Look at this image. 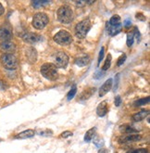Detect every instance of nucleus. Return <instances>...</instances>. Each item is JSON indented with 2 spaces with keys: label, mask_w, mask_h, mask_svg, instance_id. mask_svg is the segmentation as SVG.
I'll list each match as a JSON object with an SVG mask.
<instances>
[{
  "label": "nucleus",
  "mask_w": 150,
  "mask_h": 153,
  "mask_svg": "<svg viewBox=\"0 0 150 153\" xmlns=\"http://www.w3.org/2000/svg\"><path fill=\"white\" fill-rule=\"evenodd\" d=\"M22 39L24 42L28 44H34V43L40 42L42 40V36L34 33H26L22 35Z\"/></svg>",
  "instance_id": "6e6552de"
},
{
  "label": "nucleus",
  "mask_w": 150,
  "mask_h": 153,
  "mask_svg": "<svg viewBox=\"0 0 150 153\" xmlns=\"http://www.w3.org/2000/svg\"><path fill=\"white\" fill-rule=\"evenodd\" d=\"M0 60H1V63H2L3 67L7 70L13 71V70H16L18 67V59L11 53L2 54L1 58H0Z\"/></svg>",
  "instance_id": "7ed1b4c3"
},
{
  "label": "nucleus",
  "mask_w": 150,
  "mask_h": 153,
  "mask_svg": "<svg viewBox=\"0 0 150 153\" xmlns=\"http://www.w3.org/2000/svg\"><path fill=\"white\" fill-rule=\"evenodd\" d=\"M72 133L69 132V131H66V132H63L62 134H61V137L63 138H67L69 137H72Z\"/></svg>",
  "instance_id": "2f4dec72"
},
{
  "label": "nucleus",
  "mask_w": 150,
  "mask_h": 153,
  "mask_svg": "<svg viewBox=\"0 0 150 153\" xmlns=\"http://www.w3.org/2000/svg\"><path fill=\"white\" fill-rule=\"evenodd\" d=\"M112 79H109L104 83V85L100 87L99 89V97H103L107 94L108 92L110 91V89L112 87Z\"/></svg>",
  "instance_id": "9b49d317"
},
{
  "label": "nucleus",
  "mask_w": 150,
  "mask_h": 153,
  "mask_svg": "<svg viewBox=\"0 0 150 153\" xmlns=\"http://www.w3.org/2000/svg\"><path fill=\"white\" fill-rule=\"evenodd\" d=\"M91 27H92V23L89 19L82 21L75 26V35L80 39L84 38L88 32H89V30L91 29Z\"/></svg>",
  "instance_id": "20e7f679"
},
{
  "label": "nucleus",
  "mask_w": 150,
  "mask_h": 153,
  "mask_svg": "<svg viewBox=\"0 0 150 153\" xmlns=\"http://www.w3.org/2000/svg\"><path fill=\"white\" fill-rule=\"evenodd\" d=\"M26 56H27V59L31 63H33V62H35L37 59V53H36V50L33 48H29L27 49V51H26Z\"/></svg>",
  "instance_id": "2eb2a0df"
},
{
  "label": "nucleus",
  "mask_w": 150,
  "mask_h": 153,
  "mask_svg": "<svg viewBox=\"0 0 150 153\" xmlns=\"http://www.w3.org/2000/svg\"><path fill=\"white\" fill-rule=\"evenodd\" d=\"M35 132L32 129H28V130H25L20 134H18L17 136H15V138L17 139H26V138H30L34 136Z\"/></svg>",
  "instance_id": "4468645a"
},
{
  "label": "nucleus",
  "mask_w": 150,
  "mask_h": 153,
  "mask_svg": "<svg viewBox=\"0 0 150 153\" xmlns=\"http://www.w3.org/2000/svg\"><path fill=\"white\" fill-rule=\"evenodd\" d=\"M121 19L119 15H114L110 18V20L108 22V23L109 25H112V26H116V25H120L121 24Z\"/></svg>",
  "instance_id": "412c9836"
},
{
  "label": "nucleus",
  "mask_w": 150,
  "mask_h": 153,
  "mask_svg": "<svg viewBox=\"0 0 150 153\" xmlns=\"http://www.w3.org/2000/svg\"><path fill=\"white\" fill-rule=\"evenodd\" d=\"M95 134V128H91L90 130H88L85 134V136H84V141L90 142L93 139Z\"/></svg>",
  "instance_id": "4be33fe9"
},
{
  "label": "nucleus",
  "mask_w": 150,
  "mask_h": 153,
  "mask_svg": "<svg viewBox=\"0 0 150 153\" xmlns=\"http://www.w3.org/2000/svg\"><path fill=\"white\" fill-rule=\"evenodd\" d=\"M54 41L60 46H68L72 42V36L67 31H59L54 36Z\"/></svg>",
  "instance_id": "39448f33"
},
{
  "label": "nucleus",
  "mask_w": 150,
  "mask_h": 153,
  "mask_svg": "<svg viewBox=\"0 0 150 153\" xmlns=\"http://www.w3.org/2000/svg\"><path fill=\"white\" fill-rule=\"evenodd\" d=\"M0 48L6 53L13 52L15 50V45H14V43H12L10 41H4L3 43H1V45H0Z\"/></svg>",
  "instance_id": "f8f14e48"
},
{
  "label": "nucleus",
  "mask_w": 150,
  "mask_h": 153,
  "mask_svg": "<svg viewBox=\"0 0 150 153\" xmlns=\"http://www.w3.org/2000/svg\"><path fill=\"white\" fill-rule=\"evenodd\" d=\"M76 93H77V86H76V85H73V86H72V88L69 90V93H68V95H67L68 100H72V98L75 97Z\"/></svg>",
  "instance_id": "393cba45"
},
{
  "label": "nucleus",
  "mask_w": 150,
  "mask_h": 153,
  "mask_svg": "<svg viewBox=\"0 0 150 153\" xmlns=\"http://www.w3.org/2000/svg\"><path fill=\"white\" fill-rule=\"evenodd\" d=\"M111 59H112V57H111L110 54H109V55L107 56V59H106L105 63H104V65H103V67H102V70H103V71H107V70H109V68L110 67V64H111Z\"/></svg>",
  "instance_id": "b1692460"
},
{
  "label": "nucleus",
  "mask_w": 150,
  "mask_h": 153,
  "mask_svg": "<svg viewBox=\"0 0 150 153\" xmlns=\"http://www.w3.org/2000/svg\"><path fill=\"white\" fill-rule=\"evenodd\" d=\"M121 30V24L120 25H116V26H112V25H109L108 22H107V31H108V33L111 36H114V35L118 34Z\"/></svg>",
  "instance_id": "dca6fc26"
},
{
  "label": "nucleus",
  "mask_w": 150,
  "mask_h": 153,
  "mask_svg": "<svg viewBox=\"0 0 150 153\" xmlns=\"http://www.w3.org/2000/svg\"><path fill=\"white\" fill-rule=\"evenodd\" d=\"M76 4H77L78 6H82V5H83L84 3H83V2H77Z\"/></svg>",
  "instance_id": "ea45409f"
},
{
  "label": "nucleus",
  "mask_w": 150,
  "mask_h": 153,
  "mask_svg": "<svg viewBox=\"0 0 150 153\" xmlns=\"http://www.w3.org/2000/svg\"><path fill=\"white\" fill-rule=\"evenodd\" d=\"M48 23V17L46 13L39 12L35 14L33 19V25L35 29L41 30L44 29Z\"/></svg>",
  "instance_id": "423d86ee"
},
{
  "label": "nucleus",
  "mask_w": 150,
  "mask_h": 153,
  "mask_svg": "<svg viewBox=\"0 0 150 153\" xmlns=\"http://www.w3.org/2000/svg\"><path fill=\"white\" fill-rule=\"evenodd\" d=\"M12 36L13 34L10 27L4 25L0 28V38L1 39H3L4 41H10Z\"/></svg>",
  "instance_id": "9d476101"
},
{
  "label": "nucleus",
  "mask_w": 150,
  "mask_h": 153,
  "mask_svg": "<svg viewBox=\"0 0 150 153\" xmlns=\"http://www.w3.org/2000/svg\"><path fill=\"white\" fill-rule=\"evenodd\" d=\"M149 100H150V98L147 97H144V98H140V100H136L134 104L135 107H139V106H144L146 104H148L149 103Z\"/></svg>",
  "instance_id": "5701e85b"
},
{
  "label": "nucleus",
  "mask_w": 150,
  "mask_h": 153,
  "mask_svg": "<svg viewBox=\"0 0 150 153\" xmlns=\"http://www.w3.org/2000/svg\"><path fill=\"white\" fill-rule=\"evenodd\" d=\"M131 24H132V21H131V20H126V21L124 22V26H125V27H129Z\"/></svg>",
  "instance_id": "e433bc0d"
},
{
  "label": "nucleus",
  "mask_w": 150,
  "mask_h": 153,
  "mask_svg": "<svg viewBox=\"0 0 150 153\" xmlns=\"http://www.w3.org/2000/svg\"><path fill=\"white\" fill-rule=\"evenodd\" d=\"M50 2L49 1H33L32 4H33V7L34 8H39L43 6H46V5H48Z\"/></svg>",
  "instance_id": "a878e982"
},
{
  "label": "nucleus",
  "mask_w": 150,
  "mask_h": 153,
  "mask_svg": "<svg viewBox=\"0 0 150 153\" xmlns=\"http://www.w3.org/2000/svg\"><path fill=\"white\" fill-rule=\"evenodd\" d=\"M95 90H96V88H88V89H86V90H84V91L81 94V97H80V100H88L89 97H91L94 94H95Z\"/></svg>",
  "instance_id": "6ab92c4d"
},
{
  "label": "nucleus",
  "mask_w": 150,
  "mask_h": 153,
  "mask_svg": "<svg viewBox=\"0 0 150 153\" xmlns=\"http://www.w3.org/2000/svg\"><path fill=\"white\" fill-rule=\"evenodd\" d=\"M90 62V58L88 56H83L81 58H79L76 59L75 63L76 65H78L79 67H83V66H86L88 63Z\"/></svg>",
  "instance_id": "aec40b11"
},
{
  "label": "nucleus",
  "mask_w": 150,
  "mask_h": 153,
  "mask_svg": "<svg viewBox=\"0 0 150 153\" xmlns=\"http://www.w3.org/2000/svg\"><path fill=\"white\" fill-rule=\"evenodd\" d=\"M121 102H122L121 97H120V96H117V97H115V101H114V103H115L116 107H119V106H120Z\"/></svg>",
  "instance_id": "7c9ffc66"
},
{
  "label": "nucleus",
  "mask_w": 150,
  "mask_h": 153,
  "mask_svg": "<svg viewBox=\"0 0 150 153\" xmlns=\"http://www.w3.org/2000/svg\"><path fill=\"white\" fill-rule=\"evenodd\" d=\"M41 74L47 80L54 81L58 76V68L55 66V64L52 63H45L41 67Z\"/></svg>",
  "instance_id": "f03ea898"
},
{
  "label": "nucleus",
  "mask_w": 150,
  "mask_h": 153,
  "mask_svg": "<svg viewBox=\"0 0 150 153\" xmlns=\"http://www.w3.org/2000/svg\"><path fill=\"white\" fill-rule=\"evenodd\" d=\"M58 20L63 24H69L73 20V11L69 6H62L58 10Z\"/></svg>",
  "instance_id": "f257e3e1"
},
{
  "label": "nucleus",
  "mask_w": 150,
  "mask_h": 153,
  "mask_svg": "<svg viewBox=\"0 0 150 153\" xmlns=\"http://www.w3.org/2000/svg\"><path fill=\"white\" fill-rule=\"evenodd\" d=\"M120 131L121 133H124V134H127L138 133V130H137V129H135L134 126H132V125H129V124H123V125H120Z\"/></svg>",
  "instance_id": "f3484780"
},
{
  "label": "nucleus",
  "mask_w": 150,
  "mask_h": 153,
  "mask_svg": "<svg viewBox=\"0 0 150 153\" xmlns=\"http://www.w3.org/2000/svg\"><path fill=\"white\" fill-rule=\"evenodd\" d=\"M98 153H108V150L106 149H101Z\"/></svg>",
  "instance_id": "58836bf2"
},
{
  "label": "nucleus",
  "mask_w": 150,
  "mask_h": 153,
  "mask_svg": "<svg viewBox=\"0 0 150 153\" xmlns=\"http://www.w3.org/2000/svg\"><path fill=\"white\" fill-rule=\"evenodd\" d=\"M6 88H7V85L3 82V81H0V91L6 90Z\"/></svg>",
  "instance_id": "f704fd0d"
},
{
  "label": "nucleus",
  "mask_w": 150,
  "mask_h": 153,
  "mask_svg": "<svg viewBox=\"0 0 150 153\" xmlns=\"http://www.w3.org/2000/svg\"><path fill=\"white\" fill-rule=\"evenodd\" d=\"M140 134H125L119 138V143L120 144H127V143H132V142H136L141 139Z\"/></svg>",
  "instance_id": "1a4fd4ad"
},
{
  "label": "nucleus",
  "mask_w": 150,
  "mask_h": 153,
  "mask_svg": "<svg viewBox=\"0 0 150 153\" xmlns=\"http://www.w3.org/2000/svg\"><path fill=\"white\" fill-rule=\"evenodd\" d=\"M96 113L99 117H104L108 113V102L107 101H102L96 109Z\"/></svg>",
  "instance_id": "ddd939ff"
},
{
  "label": "nucleus",
  "mask_w": 150,
  "mask_h": 153,
  "mask_svg": "<svg viewBox=\"0 0 150 153\" xmlns=\"http://www.w3.org/2000/svg\"><path fill=\"white\" fill-rule=\"evenodd\" d=\"M55 62H56V67L58 68H65L68 63H69V57L67 56V54L59 51L57 53V55L55 57Z\"/></svg>",
  "instance_id": "0eeeda50"
},
{
  "label": "nucleus",
  "mask_w": 150,
  "mask_h": 153,
  "mask_svg": "<svg viewBox=\"0 0 150 153\" xmlns=\"http://www.w3.org/2000/svg\"><path fill=\"white\" fill-rule=\"evenodd\" d=\"M104 54H105V48L102 47L101 50H100V53H99V57H98V64H100V62L102 61V59L104 58Z\"/></svg>",
  "instance_id": "c756f323"
},
{
  "label": "nucleus",
  "mask_w": 150,
  "mask_h": 153,
  "mask_svg": "<svg viewBox=\"0 0 150 153\" xmlns=\"http://www.w3.org/2000/svg\"><path fill=\"white\" fill-rule=\"evenodd\" d=\"M134 36L133 33H128L127 34V46L129 48H131L133 46L134 44Z\"/></svg>",
  "instance_id": "bb28decb"
},
{
  "label": "nucleus",
  "mask_w": 150,
  "mask_h": 153,
  "mask_svg": "<svg viewBox=\"0 0 150 153\" xmlns=\"http://www.w3.org/2000/svg\"><path fill=\"white\" fill-rule=\"evenodd\" d=\"M136 18L141 21H146V17H144V15L142 13H137L136 14Z\"/></svg>",
  "instance_id": "c9c22d12"
},
{
  "label": "nucleus",
  "mask_w": 150,
  "mask_h": 153,
  "mask_svg": "<svg viewBox=\"0 0 150 153\" xmlns=\"http://www.w3.org/2000/svg\"><path fill=\"white\" fill-rule=\"evenodd\" d=\"M148 113H149L148 111L142 110V111H140L137 113L133 115V120L134 122H141V121H143L144 119H146V117L148 115Z\"/></svg>",
  "instance_id": "a211bd4d"
},
{
  "label": "nucleus",
  "mask_w": 150,
  "mask_h": 153,
  "mask_svg": "<svg viewBox=\"0 0 150 153\" xmlns=\"http://www.w3.org/2000/svg\"><path fill=\"white\" fill-rule=\"evenodd\" d=\"M127 153H148V151L146 149H131Z\"/></svg>",
  "instance_id": "cd10ccee"
},
{
  "label": "nucleus",
  "mask_w": 150,
  "mask_h": 153,
  "mask_svg": "<svg viewBox=\"0 0 150 153\" xmlns=\"http://www.w3.org/2000/svg\"><path fill=\"white\" fill-rule=\"evenodd\" d=\"M4 11H5V10H4V7L2 6V4H1V3H0V16L3 15Z\"/></svg>",
  "instance_id": "4c0bfd02"
},
{
  "label": "nucleus",
  "mask_w": 150,
  "mask_h": 153,
  "mask_svg": "<svg viewBox=\"0 0 150 153\" xmlns=\"http://www.w3.org/2000/svg\"><path fill=\"white\" fill-rule=\"evenodd\" d=\"M103 76H104V73L100 71H98V73H96V74L94 75V78H95V79H101Z\"/></svg>",
  "instance_id": "473e14b6"
},
{
  "label": "nucleus",
  "mask_w": 150,
  "mask_h": 153,
  "mask_svg": "<svg viewBox=\"0 0 150 153\" xmlns=\"http://www.w3.org/2000/svg\"><path fill=\"white\" fill-rule=\"evenodd\" d=\"M125 60H126V55H125V54H123V55L119 59V60H118V62H117V65H118L119 67L121 66V65L125 62Z\"/></svg>",
  "instance_id": "c85d7f7f"
},
{
  "label": "nucleus",
  "mask_w": 150,
  "mask_h": 153,
  "mask_svg": "<svg viewBox=\"0 0 150 153\" xmlns=\"http://www.w3.org/2000/svg\"><path fill=\"white\" fill-rule=\"evenodd\" d=\"M133 34H134V36L135 35L138 41L140 40V36H141V35H140V33H139V31H138V29L136 28V27H134V33Z\"/></svg>",
  "instance_id": "72a5a7b5"
}]
</instances>
